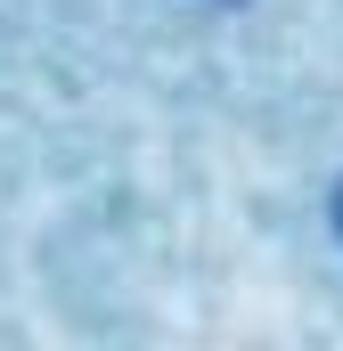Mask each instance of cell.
Here are the masks:
<instances>
[{
  "instance_id": "1",
  "label": "cell",
  "mask_w": 343,
  "mask_h": 351,
  "mask_svg": "<svg viewBox=\"0 0 343 351\" xmlns=\"http://www.w3.org/2000/svg\"><path fill=\"white\" fill-rule=\"evenodd\" d=\"M327 221H335V237H343V188H335V204H327Z\"/></svg>"
}]
</instances>
